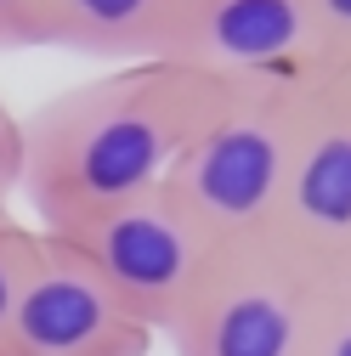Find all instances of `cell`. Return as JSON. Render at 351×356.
<instances>
[{
  "mask_svg": "<svg viewBox=\"0 0 351 356\" xmlns=\"http://www.w3.org/2000/svg\"><path fill=\"white\" fill-rule=\"evenodd\" d=\"M221 85L187 63H130L46 97L23 119V193L40 232H74L170 181Z\"/></svg>",
  "mask_w": 351,
  "mask_h": 356,
  "instance_id": "cell-1",
  "label": "cell"
},
{
  "mask_svg": "<svg viewBox=\"0 0 351 356\" xmlns=\"http://www.w3.org/2000/svg\"><path fill=\"white\" fill-rule=\"evenodd\" d=\"M312 91H221L170 170V193L215 243H255L272 232Z\"/></svg>",
  "mask_w": 351,
  "mask_h": 356,
  "instance_id": "cell-2",
  "label": "cell"
},
{
  "mask_svg": "<svg viewBox=\"0 0 351 356\" xmlns=\"http://www.w3.org/2000/svg\"><path fill=\"white\" fill-rule=\"evenodd\" d=\"M323 300L329 283L278 243H227L164 339L176 356H312Z\"/></svg>",
  "mask_w": 351,
  "mask_h": 356,
  "instance_id": "cell-3",
  "label": "cell"
},
{
  "mask_svg": "<svg viewBox=\"0 0 351 356\" xmlns=\"http://www.w3.org/2000/svg\"><path fill=\"white\" fill-rule=\"evenodd\" d=\"M57 238H68L79 249V260L108 283V294L148 334H164L182 317V305L210 277L215 254L227 249L187 215V204L170 187H153V193L85 220L74 232H57Z\"/></svg>",
  "mask_w": 351,
  "mask_h": 356,
  "instance_id": "cell-4",
  "label": "cell"
},
{
  "mask_svg": "<svg viewBox=\"0 0 351 356\" xmlns=\"http://www.w3.org/2000/svg\"><path fill=\"white\" fill-rule=\"evenodd\" d=\"M182 63L221 91H318L329 46L312 0H193Z\"/></svg>",
  "mask_w": 351,
  "mask_h": 356,
  "instance_id": "cell-5",
  "label": "cell"
},
{
  "mask_svg": "<svg viewBox=\"0 0 351 356\" xmlns=\"http://www.w3.org/2000/svg\"><path fill=\"white\" fill-rule=\"evenodd\" d=\"M267 243L329 289L351 283V108L323 85L300 108V136Z\"/></svg>",
  "mask_w": 351,
  "mask_h": 356,
  "instance_id": "cell-6",
  "label": "cell"
},
{
  "mask_svg": "<svg viewBox=\"0 0 351 356\" xmlns=\"http://www.w3.org/2000/svg\"><path fill=\"white\" fill-rule=\"evenodd\" d=\"M153 334L57 232H40V266L12 323V356H148Z\"/></svg>",
  "mask_w": 351,
  "mask_h": 356,
  "instance_id": "cell-7",
  "label": "cell"
},
{
  "mask_svg": "<svg viewBox=\"0 0 351 356\" xmlns=\"http://www.w3.org/2000/svg\"><path fill=\"white\" fill-rule=\"evenodd\" d=\"M52 46L102 57L114 68L130 63H182L193 0H46Z\"/></svg>",
  "mask_w": 351,
  "mask_h": 356,
  "instance_id": "cell-8",
  "label": "cell"
},
{
  "mask_svg": "<svg viewBox=\"0 0 351 356\" xmlns=\"http://www.w3.org/2000/svg\"><path fill=\"white\" fill-rule=\"evenodd\" d=\"M40 266V227H23V220H0V356H12V323L17 305L34 283Z\"/></svg>",
  "mask_w": 351,
  "mask_h": 356,
  "instance_id": "cell-9",
  "label": "cell"
},
{
  "mask_svg": "<svg viewBox=\"0 0 351 356\" xmlns=\"http://www.w3.org/2000/svg\"><path fill=\"white\" fill-rule=\"evenodd\" d=\"M12 46H52L46 0H0V51Z\"/></svg>",
  "mask_w": 351,
  "mask_h": 356,
  "instance_id": "cell-10",
  "label": "cell"
},
{
  "mask_svg": "<svg viewBox=\"0 0 351 356\" xmlns=\"http://www.w3.org/2000/svg\"><path fill=\"white\" fill-rule=\"evenodd\" d=\"M17 193H23V119L0 102V220L12 215Z\"/></svg>",
  "mask_w": 351,
  "mask_h": 356,
  "instance_id": "cell-11",
  "label": "cell"
},
{
  "mask_svg": "<svg viewBox=\"0 0 351 356\" xmlns=\"http://www.w3.org/2000/svg\"><path fill=\"white\" fill-rule=\"evenodd\" d=\"M312 356H351V283H334L323 300V323H318V350Z\"/></svg>",
  "mask_w": 351,
  "mask_h": 356,
  "instance_id": "cell-12",
  "label": "cell"
},
{
  "mask_svg": "<svg viewBox=\"0 0 351 356\" xmlns=\"http://www.w3.org/2000/svg\"><path fill=\"white\" fill-rule=\"evenodd\" d=\"M312 17H318V34L329 46V63L351 51V0H312Z\"/></svg>",
  "mask_w": 351,
  "mask_h": 356,
  "instance_id": "cell-13",
  "label": "cell"
},
{
  "mask_svg": "<svg viewBox=\"0 0 351 356\" xmlns=\"http://www.w3.org/2000/svg\"><path fill=\"white\" fill-rule=\"evenodd\" d=\"M323 91H329L334 102H345V108H351V51L329 63V74H323Z\"/></svg>",
  "mask_w": 351,
  "mask_h": 356,
  "instance_id": "cell-14",
  "label": "cell"
}]
</instances>
